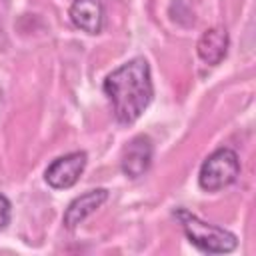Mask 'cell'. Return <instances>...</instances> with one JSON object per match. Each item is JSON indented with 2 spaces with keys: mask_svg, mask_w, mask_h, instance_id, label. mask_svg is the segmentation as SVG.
<instances>
[{
  "mask_svg": "<svg viewBox=\"0 0 256 256\" xmlns=\"http://www.w3.org/2000/svg\"><path fill=\"white\" fill-rule=\"evenodd\" d=\"M152 158H154V144H152L150 136L138 134L122 150L120 168H122L124 176H128V178H140L152 166Z\"/></svg>",
  "mask_w": 256,
  "mask_h": 256,
  "instance_id": "obj_5",
  "label": "cell"
},
{
  "mask_svg": "<svg viewBox=\"0 0 256 256\" xmlns=\"http://www.w3.org/2000/svg\"><path fill=\"white\" fill-rule=\"evenodd\" d=\"M106 200H108V190H106V188H94V190H88V192L76 196V198L68 204V208H66V212H64V218H62L64 226H66L68 230L76 228V226L82 224L90 214H94Z\"/></svg>",
  "mask_w": 256,
  "mask_h": 256,
  "instance_id": "obj_6",
  "label": "cell"
},
{
  "mask_svg": "<svg viewBox=\"0 0 256 256\" xmlns=\"http://www.w3.org/2000/svg\"><path fill=\"white\" fill-rule=\"evenodd\" d=\"M240 176V160L232 148H218L200 166L198 184L204 192H218L234 184Z\"/></svg>",
  "mask_w": 256,
  "mask_h": 256,
  "instance_id": "obj_3",
  "label": "cell"
},
{
  "mask_svg": "<svg viewBox=\"0 0 256 256\" xmlns=\"http://www.w3.org/2000/svg\"><path fill=\"white\" fill-rule=\"evenodd\" d=\"M86 162H88L86 152H82V150L68 152V154L52 160V164L44 172V180L54 190L72 188L80 180V176L86 168Z\"/></svg>",
  "mask_w": 256,
  "mask_h": 256,
  "instance_id": "obj_4",
  "label": "cell"
},
{
  "mask_svg": "<svg viewBox=\"0 0 256 256\" xmlns=\"http://www.w3.org/2000/svg\"><path fill=\"white\" fill-rule=\"evenodd\" d=\"M196 52L208 66H218L228 54V32L222 28L206 30L196 44Z\"/></svg>",
  "mask_w": 256,
  "mask_h": 256,
  "instance_id": "obj_8",
  "label": "cell"
},
{
  "mask_svg": "<svg viewBox=\"0 0 256 256\" xmlns=\"http://www.w3.org/2000/svg\"><path fill=\"white\" fill-rule=\"evenodd\" d=\"M10 218H12V204L4 194H0V230H4L10 224Z\"/></svg>",
  "mask_w": 256,
  "mask_h": 256,
  "instance_id": "obj_9",
  "label": "cell"
},
{
  "mask_svg": "<svg viewBox=\"0 0 256 256\" xmlns=\"http://www.w3.org/2000/svg\"><path fill=\"white\" fill-rule=\"evenodd\" d=\"M68 16L86 34H100L104 28V4L100 0H72Z\"/></svg>",
  "mask_w": 256,
  "mask_h": 256,
  "instance_id": "obj_7",
  "label": "cell"
},
{
  "mask_svg": "<svg viewBox=\"0 0 256 256\" xmlns=\"http://www.w3.org/2000/svg\"><path fill=\"white\" fill-rule=\"evenodd\" d=\"M102 90L110 100L114 118L120 124L136 122L154 98L150 64L144 56H134L114 68L102 82Z\"/></svg>",
  "mask_w": 256,
  "mask_h": 256,
  "instance_id": "obj_1",
  "label": "cell"
},
{
  "mask_svg": "<svg viewBox=\"0 0 256 256\" xmlns=\"http://www.w3.org/2000/svg\"><path fill=\"white\" fill-rule=\"evenodd\" d=\"M176 220L180 222L186 238L190 240L192 246H196L200 252L206 254H228L234 252L238 246V238L236 234H232L230 230L216 226L212 222H206L202 218H198L196 214H192L186 208H178L174 212Z\"/></svg>",
  "mask_w": 256,
  "mask_h": 256,
  "instance_id": "obj_2",
  "label": "cell"
}]
</instances>
